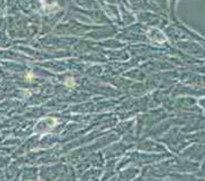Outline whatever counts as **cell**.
I'll return each instance as SVG.
<instances>
[{
  "label": "cell",
  "instance_id": "obj_1",
  "mask_svg": "<svg viewBox=\"0 0 205 181\" xmlns=\"http://www.w3.org/2000/svg\"><path fill=\"white\" fill-rule=\"evenodd\" d=\"M73 81H74V80H73V79L72 78H70L67 80V82H66V86H68V87H72L73 86V84H74V83H73Z\"/></svg>",
  "mask_w": 205,
  "mask_h": 181
}]
</instances>
